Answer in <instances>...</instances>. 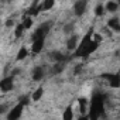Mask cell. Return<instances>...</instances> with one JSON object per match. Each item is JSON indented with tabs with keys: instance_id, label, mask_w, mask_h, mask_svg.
Returning <instances> with one entry per match:
<instances>
[{
	"instance_id": "obj_1",
	"label": "cell",
	"mask_w": 120,
	"mask_h": 120,
	"mask_svg": "<svg viewBox=\"0 0 120 120\" xmlns=\"http://www.w3.org/2000/svg\"><path fill=\"white\" fill-rule=\"evenodd\" d=\"M103 113H105V96L102 93H95L90 99L89 117L90 120H99V117H102Z\"/></svg>"
},
{
	"instance_id": "obj_2",
	"label": "cell",
	"mask_w": 120,
	"mask_h": 120,
	"mask_svg": "<svg viewBox=\"0 0 120 120\" xmlns=\"http://www.w3.org/2000/svg\"><path fill=\"white\" fill-rule=\"evenodd\" d=\"M23 109H24V105H23V103L16 105V106L9 112V114H7V120H19L20 116H21V113H23Z\"/></svg>"
},
{
	"instance_id": "obj_3",
	"label": "cell",
	"mask_w": 120,
	"mask_h": 120,
	"mask_svg": "<svg viewBox=\"0 0 120 120\" xmlns=\"http://www.w3.org/2000/svg\"><path fill=\"white\" fill-rule=\"evenodd\" d=\"M105 78H107L109 85L112 88H119L120 86V74H109V75H103Z\"/></svg>"
},
{
	"instance_id": "obj_4",
	"label": "cell",
	"mask_w": 120,
	"mask_h": 120,
	"mask_svg": "<svg viewBox=\"0 0 120 120\" xmlns=\"http://www.w3.org/2000/svg\"><path fill=\"white\" fill-rule=\"evenodd\" d=\"M11 88H13V76L2 79V82H0V89L3 92H9V90H11Z\"/></svg>"
},
{
	"instance_id": "obj_5",
	"label": "cell",
	"mask_w": 120,
	"mask_h": 120,
	"mask_svg": "<svg viewBox=\"0 0 120 120\" xmlns=\"http://www.w3.org/2000/svg\"><path fill=\"white\" fill-rule=\"evenodd\" d=\"M86 6H88V3L83 2V0L76 2V3L74 4V11H75V14H76V16H82V14L85 13V10H86Z\"/></svg>"
},
{
	"instance_id": "obj_6",
	"label": "cell",
	"mask_w": 120,
	"mask_h": 120,
	"mask_svg": "<svg viewBox=\"0 0 120 120\" xmlns=\"http://www.w3.org/2000/svg\"><path fill=\"white\" fill-rule=\"evenodd\" d=\"M67 47H68L69 51H75V49H78V35H72L71 38H68Z\"/></svg>"
},
{
	"instance_id": "obj_7",
	"label": "cell",
	"mask_w": 120,
	"mask_h": 120,
	"mask_svg": "<svg viewBox=\"0 0 120 120\" xmlns=\"http://www.w3.org/2000/svg\"><path fill=\"white\" fill-rule=\"evenodd\" d=\"M42 47H44V38H40V40L33 41V47H31V49H33L34 54H38V52H41Z\"/></svg>"
},
{
	"instance_id": "obj_8",
	"label": "cell",
	"mask_w": 120,
	"mask_h": 120,
	"mask_svg": "<svg viewBox=\"0 0 120 120\" xmlns=\"http://www.w3.org/2000/svg\"><path fill=\"white\" fill-rule=\"evenodd\" d=\"M42 76H44V68H42V67L34 68V71H33V79H34V81H41Z\"/></svg>"
},
{
	"instance_id": "obj_9",
	"label": "cell",
	"mask_w": 120,
	"mask_h": 120,
	"mask_svg": "<svg viewBox=\"0 0 120 120\" xmlns=\"http://www.w3.org/2000/svg\"><path fill=\"white\" fill-rule=\"evenodd\" d=\"M107 26L113 30V31H120V20L119 19H110L107 21Z\"/></svg>"
},
{
	"instance_id": "obj_10",
	"label": "cell",
	"mask_w": 120,
	"mask_h": 120,
	"mask_svg": "<svg viewBox=\"0 0 120 120\" xmlns=\"http://www.w3.org/2000/svg\"><path fill=\"white\" fill-rule=\"evenodd\" d=\"M72 117H74V112H72V107H71V106H68V107L64 110L62 119H64V120H72Z\"/></svg>"
},
{
	"instance_id": "obj_11",
	"label": "cell",
	"mask_w": 120,
	"mask_h": 120,
	"mask_svg": "<svg viewBox=\"0 0 120 120\" xmlns=\"http://www.w3.org/2000/svg\"><path fill=\"white\" fill-rule=\"evenodd\" d=\"M105 9L107 11H116L119 9V3H116V2H107L106 6H105Z\"/></svg>"
},
{
	"instance_id": "obj_12",
	"label": "cell",
	"mask_w": 120,
	"mask_h": 120,
	"mask_svg": "<svg viewBox=\"0 0 120 120\" xmlns=\"http://www.w3.org/2000/svg\"><path fill=\"white\" fill-rule=\"evenodd\" d=\"M42 92H44V89H42V88L35 89V90H34V93H33V96H31V99H33L34 102H38V100L41 99V96H42Z\"/></svg>"
},
{
	"instance_id": "obj_13",
	"label": "cell",
	"mask_w": 120,
	"mask_h": 120,
	"mask_svg": "<svg viewBox=\"0 0 120 120\" xmlns=\"http://www.w3.org/2000/svg\"><path fill=\"white\" fill-rule=\"evenodd\" d=\"M24 30H26V27H24V24H23V23L17 24V27H16V31H14L16 37H17V38H19V37H21V35H23V33H24Z\"/></svg>"
},
{
	"instance_id": "obj_14",
	"label": "cell",
	"mask_w": 120,
	"mask_h": 120,
	"mask_svg": "<svg viewBox=\"0 0 120 120\" xmlns=\"http://www.w3.org/2000/svg\"><path fill=\"white\" fill-rule=\"evenodd\" d=\"M27 54H28V51H27V48H20V51H19V54H17V59L19 61H21V59H24L26 56H27Z\"/></svg>"
},
{
	"instance_id": "obj_15",
	"label": "cell",
	"mask_w": 120,
	"mask_h": 120,
	"mask_svg": "<svg viewBox=\"0 0 120 120\" xmlns=\"http://www.w3.org/2000/svg\"><path fill=\"white\" fill-rule=\"evenodd\" d=\"M95 13H96V16H102V14L105 13V6H103L102 3H99V4L96 6V9H95Z\"/></svg>"
},
{
	"instance_id": "obj_16",
	"label": "cell",
	"mask_w": 120,
	"mask_h": 120,
	"mask_svg": "<svg viewBox=\"0 0 120 120\" xmlns=\"http://www.w3.org/2000/svg\"><path fill=\"white\" fill-rule=\"evenodd\" d=\"M51 7H54V2H44L42 4H41V10H49Z\"/></svg>"
},
{
	"instance_id": "obj_17",
	"label": "cell",
	"mask_w": 120,
	"mask_h": 120,
	"mask_svg": "<svg viewBox=\"0 0 120 120\" xmlns=\"http://www.w3.org/2000/svg\"><path fill=\"white\" fill-rule=\"evenodd\" d=\"M23 24H24L26 28H30V27L33 26V20H31V17H26L24 21H23Z\"/></svg>"
},
{
	"instance_id": "obj_18",
	"label": "cell",
	"mask_w": 120,
	"mask_h": 120,
	"mask_svg": "<svg viewBox=\"0 0 120 120\" xmlns=\"http://www.w3.org/2000/svg\"><path fill=\"white\" fill-rule=\"evenodd\" d=\"M64 30H65V33H69V31L72 30V24H69V26H65V28H64Z\"/></svg>"
},
{
	"instance_id": "obj_19",
	"label": "cell",
	"mask_w": 120,
	"mask_h": 120,
	"mask_svg": "<svg viewBox=\"0 0 120 120\" xmlns=\"http://www.w3.org/2000/svg\"><path fill=\"white\" fill-rule=\"evenodd\" d=\"M78 120H89V117H88V116H81Z\"/></svg>"
}]
</instances>
